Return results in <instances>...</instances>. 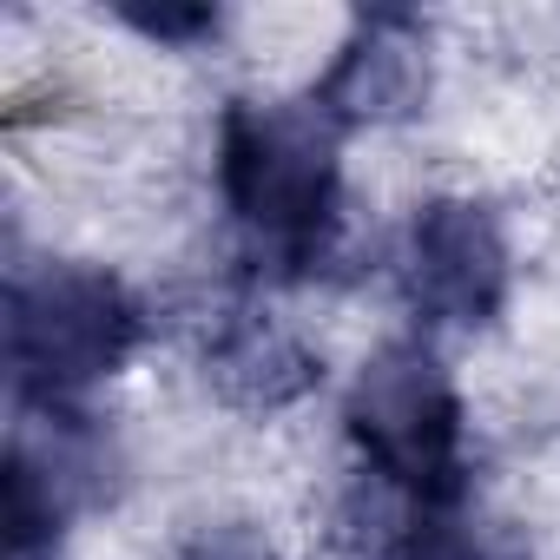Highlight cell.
<instances>
[{"instance_id": "6da1fadb", "label": "cell", "mask_w": 560, "mask_h": 560, "mask_svg": "<svg viewBox=\"0 0 560 560\" xmlns=\"http://www.w3.org/2000/svg\"><path fill=\"white\" fill-rule=\"evenodd\" d=\"M218 211L250 291L317 284L343 250V126L317 100H231L211 132Z\"/></svg>"}, {"instance_id": "7a4b0ae2", "label": "cell", "mask_w": 560, "mask_h": 560, "mask_svg": "<svg viewBox=\"0 0 560 560\" xmlns=\"http://www.w3.org/2000/svg\"><path fill=\"white\" fill-rule=\"evenodd\" d=\"M343 435L370 488L396 501L402 521L455 514L475 494V448H468V402L435 350V337H396L363 357L343 396Z\"/></svg>"}, {"instance_id": "3957f363", "label": "cell", "mask_w": 560, "mask_h": 560, "mask_svg": "<svg viewBox=\"0 0 560 560\" xmlns=\"http://www.w3.org/2000/svg\"><path fill=\"white\" fill-rule=\"evenodd\" d=\"M152 337L145 298L113 264L47 257L8 277V376L27 409H73Z\"/></svg>"}, {"instance_id": "277c9868", "label": "cell", "mask_w": 560, "mask_h": 560, "mask_svg": "<svg viewBox=\"0 0 560 560\" xmlns=\"http://www.w3.org/2000/svg\"><path fill=\"white\" fill-rule=\"evenodd\" d=\"M396 284L422 337H442V330L475 337L501 324L514 298V244L501 231V211L475 191L422 198L396 250Z\"/></svg>"}, {"instance_id": "5b68a950", "label": "cell", "mask_w": 560, "mask_h": 560, "mask_svg": "<svg viewBox=\"0 0 560 560\" xmlns=\"http://www.w3.org/2000/svg\"><path fill=\"white\" fill-rule=\"evenodd\" d=\"M429 93V60H422V21L416 14H363L357 34L337 47L311 100L343 126H396L422 106Z\"/></svg>"}, {"instance_id": "8992f818", "label": "cell", "mask_w": 560, "mask_h": 560, "mask_svg": "<svg viewBox=\"0 0 560 560\" xmlns=\"http://www.w3.org/2000/svg\"><path fill=\"white\" fill-rule=\"evenodd\" d=\"M205 363H211V383L244 409H284L324 376L311 363V350L257 304H237V311H224L211 324Z\"/></svg>"}, {"instance_id": "52a82bcc", "label": "cell", "mask_w": 560, "mask_h": 560, "mask_svg": "<svg viewBox=\"0 0 560 560\" xmlns=\"http://www.w3.org/2000/svg\"><path fill=\"white\" fill-rule=\"evenodd\" d=\"M119 21L152 47H198L218 34V8H119Z\"/></svg>"}, {"instance_id": "ba28073f", "label": "cell", "mask_w": 560, "mask_h": 560, "mask_svg": "<svg viewBox=\"0 0 560 560\" xmlns=\"http://www.w3.org/2000/svg\"><path fill=\"white\" fill-rule=\"evenodd\" d=\"M178 560H277V540L250 521H224V527H205L191 534V547Z\"/></svg>"}]
</instances>
